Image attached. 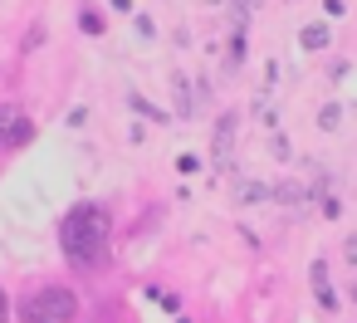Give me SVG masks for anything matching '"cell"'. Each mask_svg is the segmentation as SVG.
Segmentation results:
<instances>
[{
	"label": "cell",
	"mask_w": 357,
	"mask_h": 323,
	"mask_svg": "<svg viewBox=\"0 0 357 323\" xmlns=\"http://www.w3.org/2000/svg\"><path fill=\"white\" fill-rule=\"evenodd\" d=\"M108 235H113V220L103 206H74L59 225V245L74 269H98L108 255Z\"/></svg>",
	"instance_id": "1"
},
{
	"label": "cell",
	"mask_w": 357,
	"mask_h": 323,
	"mask_svg": "<svg viewBox=\"0 0 357 323\" xmlns=\"http://www.w3.org/2000/svg\"><path fill=\"white\" fill-rule=\"evenodd\" d=\"M20 313H25V323H74L79 299L69 289H40L20 303Z\"/></svg>",
	"instance_id": "2"
},
{
	"label": "cell",
	"mask_w": 357,
	"mask_h": 323,
	"mask_svg": "<svg viewBox=\"0 0 357 323\" xmlns=\"http://www.w3.org/2000/svg\"><path fill=\"white\" fill-rule=\"evenodd\" d=\"M328 40H333V35H328V25H303V30H298V45H303L308 54L328 50Z\"/></svg>",
	"instance_id": "3"
},
{
	"label": "cell",
	"mask_w": 357,
	"mask_h": 323,
	"mask_svg": "<svg viewBox=\"0 0 357 323\" xmlns=\"http://www.w3.org/2000/svg\"><path fill=\"white\" fill-rule=\"evenodd\" d=\"M235 123H240V118H235V113H225V118H220V128H215V157H220V162H230V137H235Z\"/></svg>",
	"instance_id": "4"
},
{
	"label": "cell",
	"mask_w": 357,
	"mask_h": 323,
	"mask_svg": "<svg viewBox=\"0 0 357 323\" xmlns=\"http://www.w3.org/2000/svg\"><path fill=\"white\" fill-rule=\"evenodd\" d=\"M172 84H176V103H181V118H191L196 108H191V84H186V74H176Z\"/></svg>",
	"instance_id": "5"
},
{
	"label": "cell",
	"mask_w": 357,
	"mask_h": 323,
	"mask_svg": "<svg viewBox=\"0 0 357 323\" xmlns=\"http://www.w3.org/2000/svg\"><path fill=\"white\" fill-rule=\"evenodd\" d=\"M337 118H342V103H323V113H318V128H337Z\"/></svg>",
	"instance_id": "6"
},
{
	"label": "cell",
	"mask_w": 357,
	"mask_h": 323,
	"mask_svg": "<svg viewBox=\"0 0 357 323\" xmlns=\"http://www.w3.org/2000/svg\"><path fill=\"white\" fill-rule=\"evenodd\" d=\"M230 10H235V20H240V30H245V20H250V10H255V0H230Z\"/></svg>",
	"instance_id": "7"
},
{
	"label": "cell",
	"mask_w": 357,
	"mask_h": 323,
	"mask_svg": "<svg viewBox=\"0 0 357 323\" xmlns=\"http://www.w3.org/2000/svg\"><path fill=\"white\" fill-rule=\"evenodd\" d=\"M79 25H84L89 35H98V30H103V20H98V15H79Z\"/></svg>",
	"instance_id": "8"
},
{
	"label": "cell",
	"mask_w": 357,
	"mask_h": 323,
	"mask_svg": "<svg viewBox=\"0 0 357 323\" xmlns=\"http://www.w3.org/2000/svg\"><path fill=\"white\" fill-rule=\"evenodd\" d=\"M323 10H328L333 20H337V15H347V6H342V0H323Z\"/></svg>",
	"instance_id": "9"
},
{
	"label": "cell",
	"mask_w": 357,
	"mask_h": 323,
	"mask_svg": "<svg viewBox=\"0 0 357 323\" xmlns=\"http://www.w3.org/2000/svg\"><path fill=\"white\" fill-rule=\"evenodd\" d=\"M6 128H10V108H0V142H6Z\"/></svg>",
	"instance_id": "10"
},
{
	"label": "cell",
	"mask_w": 357,
	"mask_h": 323,
	"mask_svg": "<svg viewBox=\"0 0 357 323\" xmlns=\"http://www.w3.org/2000/svg\"><path fill=\"white\" fill-rule=\"evenodd\" d=\"M347 260H352V264H357V235H352V240H347Z\"/></svg>",
	"instance_id": "11"
},
{
	"label": "cell",
	"mask_w": 357,
	"mask_h": 323,
	"mask_svg": "<svg viewBox=\"0 0 357 323\" xmlns=\"http://www.w3.org/2000/svg\"><path fill=\"white\" fill-rule=\"evenodd\" d=\"M0 323H6V294H0Z\"/></svg>",
	"instance_id": "12"
},
{
	"label": "cell",
	"mask_w": 357,
	"mask_h": 323,
	"mask_svg": "<svg viewBox=\"0 0 357 323\" xmlns=\"http://www.w3.org/2000/svg\"><path fill=\"white\" fill-rule=\"evenodd\" d=\"M352 299H357V284H352Z\"/></svg>",
	"instance_id": "13"
}]
</instances>
